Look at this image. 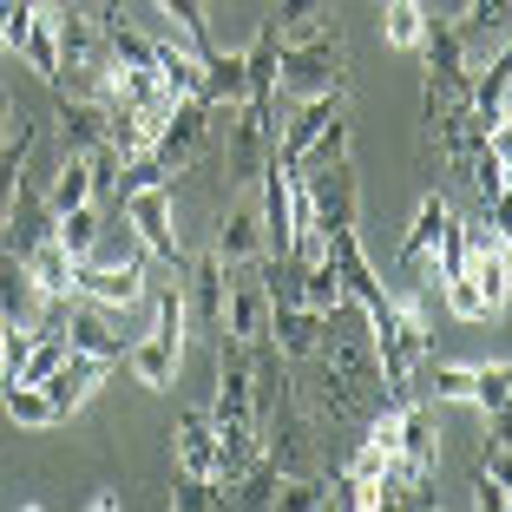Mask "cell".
<instances>
[{"label": "cell", "instance_id": "6da1fadb", "mask_svg": "<svg viewBox=\"0 0 512 512\" xmlns=\"http://www.w3.org/2000/svg\"><path fill=\"white\" fill-rule=\"evenodd\" d=\"M342 73H348V46L342 33L322 20L309 33H289L283 53H276V92L283 99H309V92H342Z\"/></svg>", "mask_w": 512, "mask_h": 512}, {"label": "cell", "instance_id": "7a4b0ae2", "mask_svg": "<svg viewBox=\"0 0 512 512\" xmlns=\"http://www.w3.org/2000/svg\"><path fill=\"white\" fill-rule=\"evenodd\" d=\"M184 335H191V322H184V296H178V289H158V316H151V329L125 348L138 388H171V375H178V362H184Z\"/></svg>", "mask_w": 512, "mask_h": 512}, {"label": "cell", "instance_id": "3957f363", "mask_svg": "<svg viewBox=\"0 0 512 512\" xmlns=\"http://www.w3.org/2000/svg\"><path fill=\"white\" fill-rule=\"evenodd\" d=\"M125 224L138 230V243H145V256H158V263H184V237H178V204H171V184H138V191L119 197Z\"/></svg>", "mask_w": 512, "mask_h": 512}, {"label": "cell", "instance_id": "277c9868", "mask_svg": "<svg viewBox=\"0 0 512 512\" xmlns=\"http://www.w3.org/2000/svg\"><path fill=\"white\" fill-rule=\"evenodd\" d=\"M302 184H309V211H316V230H322V237L362 230V184H355V165H348V158L302 171Z\"/></svg>", "mask_w": 512, "mask_h": 512}, {"label": "cell", "instance_id": "5b68a950", "mask_svg": "<svg viewBox=\"0 0 512 512\" xmlns=\"http://www.w3.org/2000/svg\"><path fill=\"white\" fill-rule=\"evenodd\" d=\"M211 119H217V112L204 106V99H178V106H171V119L158 125V138H151V158H158L171 178H178V171H191L197 158L211 151V132H217Z\"/></svg>", "mask_w": 512, "mask_h": 512}, {"label": "cell", "instance_id": "8992f818", "mask_svg": "<svg viewBox=\"0 0 512 512\" xmlns=\"http://www.w3.org/2000/svg\"><path fill=\"white\" fill-rule=\"evenodd\" d=\"M178 296H184V322H191L197 335H224V302H230V263L224 256H197L191 263V276L178 283Z\"/></svg>", "mask_w": 512, "mask_h": 512}, {"label": "cell", "instance_id": "52a82bcc", "mask_svg": "<svg viewBox=\"0 0 512 512\" xmlns=\"http://www.w3.org/2000/svg\"><path fill=\"white\" fill-rule=\"evenodd\" d=\"M270 151H276L270 106H256V99L230 106V178H237V184H256V171L270 165Z\"/></svg>", "mask_w": 512, "mask_h": 512}, {"label": "cell", "instance_id": "ba28073f", "mask_svg": "<svg viewBox=\"0 0 512 512\" xmlns=\"http://www.w3.org/2000/svg\"><path fill=\"white\" fill-rule=\"evenodd\" d=\"M60 14L66 7H53V0H20V40H14V53L27 60V73L33 79H60Z\"/></svg>", "mask_w": 512, "mask_h": 512}, {"label": "cell", "instance_id": "9c48e42d", "mask_svg": "<svg viewBox=\"0 0 512 512\" xmlns=\"http://www.w3.org/2000/svg\"><path fill=\"white\" fill-rule=\"evenodd\" d=\"M73 296L99 309H138L145 302V256L138 263H73Z\"/></svg>", "mask_w": 512, "mask_h": 512}, {"label": "cell", "instance_id": "30bf717a", "mask_svg": "<svg viewBox=\"0 0 512 512\" xmlns=\"http://www.w3.org/2000/svg\"><path fill=\"white\" fill-rule=\"evenodd\" d=\"M447 224H453V204L440 191H427L421 211H414V230H407V243H401V263L421 276L427 289L440 283V237H447Z\"/></svg>", "mask_w": 512, "mask_h": 512}, {"label": "cell", "instance_id": "8fae6325", "mask_svg": "<svg viewBox=\"0 0 512 512\" xmlns=\"http://www.w3.org/2000/svg\"><path fill=\"white\" fill-rule=\"evenodd\" d=\"M322 335H329V316H316V309H302L296 296L270 302V342L283 362H316Z\"/></svg>", "mask_w": 512, "mask_h": 512}, {"label": "cell", "instance_id": "7c38bea8", "mask_svg": "<svg viewBox=\"0 0 512 512\" xmlns=\"http://www.w3.org/2000/svg\"><path fill=\"white\" fill-rule=\"evenodd\" d=\"M106 368H112V362H99V355H66V362L40 381V388H46V401H53V414H60V421H73L79 407L92 401V388L106 381Z\"/></svg>", "mask_w": 512, "mask_h": 512}, {"label": "cell", "instance_id": "4fadbf2b", "mask_svg": "<svg viewBox=\"0 0 512 512\" xmlns=\"http://www.w3.org/2000/svg\"><path fill=\"white\" fill-rule=\"evenodd\" d=\"M171 453H178L184 480H217V427H211L204 407L178 414V427H171Z\"/></svg>", "mask_w": 512, "mask_h": 512}, {"label": "cell", "instance_id": "5bb4252c", "mask_svg": "<svg viewBox=\"0 0 512 512\" xmlns=\"http://www.w3.org/2000/svg\"><path fill=\"white\" fill-rule=\"evenodd\" d=\"M217 256H224L230 270H250L263 263V211H256V197H237L217 224Z\"/></svg>", "mask_w": 512, "mask_h": 512}, {"label": "cell", "instance_id": "9a60e30c", "mask_svg": "<svg viewBox=\"0 0 512 512\" xmlns=\"http://www.w3.org/2000/svg\"><path fill=\"white\" fill-rule=\"evenodd\" d=\"M453 33L467 46V66L506 53V0H467V14L453 20Z\"/></svg>", "mask_w": 512, "mask_h": 512}, {"label": "cell", "instance_id": "2e32d148", "mask_svg": "<svg viewBox=\"0 0 512 512\" xmlns=\"http://www.w3.org/2000/svg\"><path fill=\"white\" fill-rule=\"evenodd\" d=\"M329 256H335V270H342V289L355 309H375V302H388V289H381L375 263L362 256V237L355 230H342V237H329Z\"/></svg>", "mask_w": 512, "mask_h": 512}, {"label": "cell", "instance_id": "e0dca14e", "mask_svg": "<svg viewBox=\"0 0 512 512\" xmlns=\"http://www.w3.org/2000/svg\"><path fill=\"white\" fill-rule=\"evenodd\" d=\"M53 119H60V132H66V151H99V145L112 138V112H106V99H73V92H60Z\"/></svg>", "mask_w": 512, "mask_h": 512}, {"label": "cell", "instance_id": "ac0fdd59", "mask_svg": "<svg viewBox=\"0 0 512 512\" xmlns=\"http://www.w3.org/2000/svg\"><path fill=\"white\" fill-rule=\"evenodd\" d=\"M224 335L230 342H263V335H270V289L263 283H230ZM224 335H217V342H224Z\"/></svg>", "mask_w": 512, "mask_h": 512}, {"label": "cell", "instance_id": "d6986e66", "mask_svg": "<svg viewBox=\"0 0 512 512\" xmlns=\"http://www.w3.org/2000/svg\"><path fill=\"white\" fill-rule=\"evenodd\" d=\"M46 296L33 289V270L20 250H0V316L7 322H40Z\"/></svg>", "mask_w": 512, "mask_h": 512}, {"label": "cell", "instance_id": "ffe728a7", "mask_svg": "<svg viewBox=\"0 0 512 512\" xmlns=\"http://www.w3.org/2000/svg\"><path fill=\"white\" fill-rule=\"evenodd\" d=\"M197 99L211 112H230L250 99V73H243V53H204V86H197Z\"/></svg>", "mask_w": 512, "mask_h": 512}, {"label": "cell", "instance_id": "44dd1931", "mask_svg": "<svg viewBox=\"0 0 512 512\" xmlns=\"http://www.w3.org/2000/svg\"><path fill=\"white\" fill-rule=\"evenodd\" d=\"M20 256H27V270H33V289H40L46 302L73 296V250L60 243V230H53V237H40L33 250H20Z\"/></svg>", "mask_w": 512, "mask_h": 512}, {"label": "cell", "instance_id": "7402d4cb", "mask_svg": "<svg viewBox=\"0 0 512 512\" xmlns=\"http://www.w3.org/2000/svg\"><path fill=\"white\" fill-rule=\"evenodd\" d=\"M151 53H158V86H165L171 99H197V86H204V53H191L184 40H151Z\"/></svg>", "mask_w": 512, "mask_h": 512}, {"label": "cell", "instance_id": "603a6c76", "mask_svg": "<svg viewBox=\"0 0 512 512\" xmlns=\"http://www.w3.org/2000/svg\"><path fill=\"white\" fill-rule=\"evenodd\" d=\"M296 302L302 309H316V316H335V309H348V289H342V270H335V256L322 250L309 270H296Z\"/></svg>", "mask_w": 512, "mask_h": 512}, {"label": "cell", "instance_id": "cb8c5ba5", "mask_svg": "<svg viewBox=\"0 0 512 512\" xmlns=\"http://www.w3.org/2000/svg\"><path fill=\"white\" fill-rule=\"evenodd\" d=\"M381 7V40L394 46V53H421L427 40V7L421 0H375Z\"/></svg>", "mask_w": 512, "mask_h": 512}, {"label": "cell", "instance_id": "d4e9b609", "mask_svg": "<svg viewBox=\"0 0 512 512\" xmlns=\"http://www.w3.org/2000/svg\"><path fill=\"white\" fill-rule=\"evenodd\" d=\"M40 191H46V204H53V217L73 211V204H86V197H92V165L79 158V151H66L60 165H53V178H40Z\"/></svg>", "mask_w": 512, "mask_h": 512}, {"label": "cell", "instance_id": "484cf974", "mask_svg": "<svg viewBox=\"0 0 512 512\" xmlns=\"http://www.w3.org/2000/svg\"><path fill=\"white\" fill-rule=\"evenodd\" d=\"M106 211L112 204H99V197H86V204H73V211H60L53 217V230H60V243L73 250V263L92 250V237H99V224H106Z\"/></svg>", "mask_w": 512, "mask_h": 512}, {"label": "cell", "instance_id": "4316f807", "mask_svg": "<svg viewBox=\"0 0 512 512\" xmlns=\"http://www.w3.org/2000/svg\"><path fill=\"white\" fill-rule=\"evenodd\" d=\"M335 158H348V106L335 112V119L316 125V138L296 151V165H289V171H316V165H335Z\"/></svg>", "mask_w": 512, "mask_h": 512}, {"label": "cell", "instance_id": "83f0119b", "mask_svg": "<svg viewBox=\"0 0 512 512\" xmlns=\"http://www.w3.org/2000/svg\"><path fill=\"white\" fill-rule=\"evenodd\" d=\"M158 14L178 20V33H184L191 53H217V40H211V0H158Z\"/></svg>", "mask_w": 512, "mask_h": 512}, {"label": "cell", "instance_id": "f1b7e54d", "mask_svg": "<svg viewBox=\"0 0 512 512\" xmlns=\"http://www.w3.org/2000/svg\"><path fill=\"white\" fill-rule=\"evenodd\" d=\"M467 401L480 407L486 421H499V414H506V401H512V368H506V362H480V368H473Z\"/></svg>", "mask_w": 512, "mask_h": 512}, {"label": "cell", "instance_id": "f546056e", "mask_svg": "<svg viewBox=\"0 0 512 512\" xmlns=\"http://www.w3.org/2000/svg\"><path fill=\"white\" fill-rule=\"evenodd\" d=\"M467 178H473V191H480V204H506V145L486 138L467 158Z\"/></svg>", "mask_w": 512, "mask_h": 512}, {"label": "cell", "instance_id": "4dcf8cb0", "mask_svg": "<svg viewBox=\"0 0 512 512\" xmlns=\"http://www.w3.org/2000/svg\"><path fill=\"white\" fill-rule=\"evenodd\" d=\"M7 421L14 427H60V414H53L40 381H7Z\"/></svg>", "mask_w": 512, "mask_h": 512}, {"label": "cell", "instance_id": "1f68e13d", "mask_svg": "<svg viewBox=\"0 0 512 512\" xmlns=\"http://www.w3.org/2000/svg\"><path fill=\"white\" fill-rule=\"evenodd\" d=\"M427 368V362H421ZM421 388L414 394H427V401H467V388H473V368L467 362H440V368H427V375H414Z\"/></svg>", "mask_w": 512, "mask_h": 512}, {"label": "cell", "instance_id": "d6a6232c", "mask_svg": "<svg viewBox=\"0 0 512 512\" xmlns=\"http://www.w3.org/2000/svg\"><path fill=\"white\" fill-rule=\"evenodd\" d=\"M329 20V0H270V27L283 33H309V27H322Z\"/></svg>", "mask_w": 512, "mask_h": 512}, {"label": "cell", "instance_id": "836d02e7", "mask_svg": "<svg viewBox=\"0 0 512 512\" xmlns=\"http://www.w3.org/2000/svg\"><path fill=\"white\" fill-rule=\"evenodd\" d=\"M27 348H33V322H7V335H0V381H14V375H20Z\"/></svg>", "mask_w": 512, "mask_h": 512}, {"label": "cell", "instance_id": "e575fe53", "mask_svg": "<svg viewBox=\"0 0 512 512\" xmlns=\"http://www.w3.org/2000/svg\"><path fill=\"white\" fill-rule=\"evenodd\" d=\"M473 506H480V512H506L512 506L506 473H480V480H473Z\"/></svg>", "mask_w": 512, "mask_h": 512}, {"label": "cell", "instance_id": "d590c367", "mask_svg": "<svg viewBox=\"0 0 512 512\" xmlns=\"http://www.w3.org/2000/svg\"><path fill=\"white\" fill-rule=\"evenodd\" d=\"M7 132H14V106L0 99V145H7Z\"/></svg>", "mask_w": 512, "mask_h": 512}, {"label": "cell", "instance_id": "8d00e7d4", "mask_svg": "<svg viewBox=\"0 0 512 512\" xmlns=\"http://www.w3.org/2000/svg\"><path fill=\"white\" fill-rule=\"evenodd\" d=\"M0 335H7V316H0Z\"/></svg>", "mask_w": 512, "mask_h": 512}, {"label": "cell", "instance_id": "74e56055", "mask_svg": "<svg viewBox=\"0 0 512 512\" xmlns=\"http://www.w3.org/2000/svg\"><path fill=\"white\" fill-rule=\"evenodd\" d=\"M0 250H7V237H0Z\"/></svg>", "mask_w": 512, "mask_h": 512}]
</instances>
